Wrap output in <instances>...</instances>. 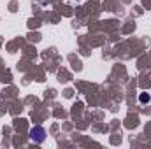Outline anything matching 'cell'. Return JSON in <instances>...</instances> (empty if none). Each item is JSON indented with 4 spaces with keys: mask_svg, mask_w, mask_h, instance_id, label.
Here are the masks:
<instances>
[{
    "mask_svg": "<svg viewBox=\"0 0 151 149\" xmlns=\"http://www.w3.org/2000/svg\"><path fill=\"white\" fill-rule=\"evenodd\" d=\"M30 139H32L35 144L44 142V140H46V132H44V128H42V126H34V128L30 130Z\"/></svg>",
    "mask_w": 151,
    "mask_h": 149,
    "instance_id": "obj_1",
    "label": "cell"
},
{
    "mask_svg": "<svg viewBox=\"0 0 151 149\" xmlns=\"http://www.w3.org/2000/svg\"><path fill=\"white\" fill-rule=\"evenodd\" d=\"M139 100H141L142 104H148V102L151 100V97L148 95V93H141V95H139Z\"/></svg>",
    "mask_w": 151,
    "mask_h": 149,
    "instance_id": "obj_2",
    "label": "cell"
}]
</instances>
